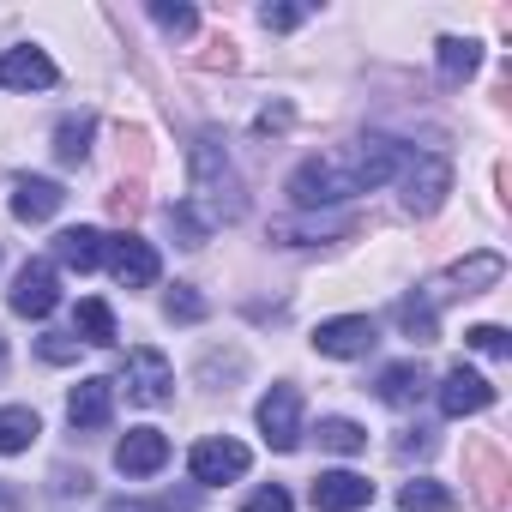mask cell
<instances>
[{
    "mask_svg": "<svg viewBox=\"0 0 512 512\" xmlns=\"http://www.w3.org/2000/svg\"><path fill=\"white\" fill-rule=\"evenodd\" d=\"M410 151L398 139H356V145H338L326 157H308L296 175H290V199L302 211H320V205H344L368 187H386L392 175H404Z\"/></svg>",
    "mask_w": 512,
    "mask_h": 512,
    "instance_id": "1",
    "label": "cell"
},
{
    "mask_svg": "<svg viewBox=\"0 0 512 512\" xmlns=\"http://www.w3.org/2000/svg\"><path fill=\"white\" fill-rule=\"evenodd\" d=\"M67 205V187L61 181H49V175H19L13 181V217L19 223H43V217H55Z\"/></svg>",
    "mask_w": 512,
    "mask_h": 512,
    "instance_id": "14",
    "label": "cell"
},
{
    "mask_svg": "<svg viewBox=\"0 0 512 512\" xmlns=\"http://www.w3.org/2000/svg\"><path fill=\"white\" fill-rule=\"evenodd\" d=\"M163 314L169 320H205V296H193V284H175L163 296Z\"/></svg>",
    "mask_w": 512,
    "mask_h": 512,
    "instance_id": "26",
    "label": "cell"
},
{
    "mask_svg": "<svg viewBox=\"0 0 512 512\" xmlns=\"http://www.w3.org/2000/svg\"><path fill=\"white\" fill-rule=\"evenodd\" d=\"M55 308H61V278H55L49 260H31V266L13 278V314H25V320H49Z\"/></svg>",
    "mask_w": 512,
    "mask_h": 512,
    "instance_id": "8",
    "label": "cell"
},
{
    "mask_svg": "<svg viewBox=\"0 0 512 512\" xmlns=\"http://www.w3.org/2000/svg\"><path fill=\"white\" fill-rule=\"evenodd\" d=\"M91 133H97L91 115H67V121L55 127V157H61V163H85V157H91Z\"/></svg>",
    "mask_w": 512,
    "mask_h": 512,
    "instance_id": "21",
    "label": "cell"
},
{
    "mask_svg": "<svg viewBox=\"0 0 512 512\" xmlns=\"http://www.w3.org/2000/svg\"><path fill=\"white\" fill-rule=\"evenodd\" d=\"M0 506H13V494H7V488H0Z\"/></svg>",
    "mask_w": 512,
    "mask_h": 512,
    "instance_id": "32",
    "label": "cell"
},
{
    "mask_svg": "<svg viewBox=\"0 0 512 512\" xmlns=\"http://www.w3.org/2000/svg\"><path fill=\"white\" fill-rule=\"evenodd\" d=\"M446 187H452V163L446 157H410L404 163V211H416V217L440 211Z\"/></svg>",
    "mask_w": 512,
    "mask_h": 512,
    "instance_id": "7",
    "label": "cell"
},
{
    "mask_svg": "<svg viewBox=\"0 0 512 512\" xmlns=\"http://www.w3.org/2000/svg\"><path fill=\"white\" fill-rule=\"evenodd\" d=\"M37 350H43V362H73V356H79V338H61V332H49Z\"/></svg>",
    "mask_w": 512,
    "mask_h": 512,
    "instance_id": "31",
    "label": "cell"
},
{
    "mask_svg": "<svg viewBox=\"0 0 512 512\" xmlns=\"http://www.w3.org/2000/svg\"><path fill=\"white\" fill-rule=\"evenodd\" d=\"M193 199L205 205V223L241 217V175H235L229 151L217 145V133H199V145H193Z\"/></svg>",
    "mask_w": 512,
    "mask_h": 512,
    "instance_id": "2",
    "label": "cell"
},
{
    "mask_svg": "<svg viewBox=\"0 0 512 512\" xmlns=\"http://www.w3.org/2000/svg\"><path fill=\"white\" fill-rule=\"evenodd\" d=\"M320 446L326 452H362L368 446V428H356L350 416H326L320 422Z\"/></svg>",
    "mask_w": 512,
    "mask_h": 512,
    "instance_id": "25",
    "label": "cell"
},
{
    "mask_svg": "<svg viewBox=\"0 0 512 512\" xmlns=\"http://www.w3.org/2000/svg\"><path fill=\"white\" fill-rule=\"evenodd\" d=\"M308 500H314L320 512H356V506H368V500H374V482H368V476H356V470H326V476H314Z\"/></svg>",
    "mask_w": 512,
    "mask_h": 512,
    "instance_id": "12",
    "label": "cell"
},
{
    "mask_svg": "<svg viewBox=\"0 0 512 512\" xmlns=\"http://www.w3.org/2000/svg\"><path fill=\"white\" fill-rule=\"evenodd\" d=\"M398 326H404V338H416V344H434V338H440L434 302H398Z\"/></svg>",
    "mask_w": 512,
    "mask_h": 512,
    "instance_id": "24",
    "label": "cell"
},
{
    "mask_svg": "<svg viewBox=\"0 0 512 512\" xmlns=\"http://www.w3.org/2000/svg\"><path fill=\"white\" fill-rule=\"evenodd\" d=\"M0 85L7 91H49L55 85V61L43 49H7L0 55Z\"/></svg>",
    "mask_w": 512,
    "mask_h": 512,
    "instance_id": "15",
    "label": "cell"
},
{
    "mask_svg": "<svg viewBox=\"0 0 512 512\" xmlns=\"http://www.w3.org/2000/svg\"><path fill=\"white\" fill-rule=\"evenodd\" d=\"M241 512H290V494L272 482V488H253L247 500H241Z\"/></svg>",
    "mask_w": 512,
    "mask_h": 512,
    "instance_id": "30",
    "label": "cell"
},
{
    "mask_svg": "<svg viewBox=\"0 0 512 512\" xmlns=\"http://www.w3.org/2000/svg\"><path fill=\"white\" fill-rule=\"evenodd\" d=\"M121 386H127V398H133V404H163V398H169V386H175V368H169V356H163V350L139 344V350H127V362H121Z\"/></svg>",
    "mask_w": 512,
    "mask_h": 512,
    "instance_id": "3",
    "label": "cell"
},
{
    "mask_svg": "<svg viewBox=\"0 0 512 512\" xmlns=\"http://www.w3.org/2000/svg\"><path fill=\"white\" fill-rule=\"evenodd\" d=\"M500 278H506V260H500V253H470L464 266L446 272V284H458L464 296H476L482 284H500Z\"/></svg>",
    "mask_w": 512,
    "mask_h": 512,
    "instance_id": "18",
    "label": "cell"
},
{
    "mask_svg": "<svg viewBox=\"0 0 512 512\" xmlns=\"http://www.w3.org/2000/svg\"><path fill=\"white\" fill-rule=\"evenodd\" d=\"M422 392H428L422 362H398V368H386V374H380V398H386V404H416Z\"/></svg>",
    "mask_w": 512,
    "mask_h": 512,
    "instance_id": "19",
    "label": "cell"
},
{
    "mask_svg": "<svg viewBox=\"0 0 512 512\" xmlns=\"http://www.w3.org/2000/svg\"><path fill=\"white\" fill-rule=\"evenodd\" d=\"M103 260H109V272H115L127 290H151L157 272H163L157 247H151L145 235H109V241H103Z\"/></svg>",
    "mask_w": 512,
    "mask_h": 512,
    "instance_id": "5",
    "label": "cell"
},
{
    "mask_svg": "<svg viewBox=\"0 0 512 512\" xmlns=\"http://www.w3.org/2000/svg\"><path fill=\"white\" fill-rule=\"evenodd\" d=\"M374 338H380V332H374L368 314H338V320H320V326H314V350H320V356H338V362L368 356Z\"/></svg>",
    "mask_w": 512,
    "mask_h": 512,
    "instance_id": "9",
    "label": "cell"
},
{
    "mask_svg": "<svg viewBox=\"0 0 512 512\" xmlns=\"http://www.w3.org/2000/svg\"><path fill=\"white\" fill-rule=\"evenodd\" d=\"M247 464H253V452H247L241 440H229V434L199 440V446H193V458H187V470H193V482H199V488L235 482V476H247Z\"/></svg>",
    "mask_w": 512,
    "mask_h": 512,
    "instance_id": "4",
    "label": "cell"
},
{
    "mask_svg": "<svg viewBox=\"0 0 512 512\" xmlns=\"http://www.w3.org/2000/svg\"><path fill=\"white\" fill-rule=\"evenodd\" d=\"M109 416H115V380H103V374L79 380L73 398H67V422L79 434H91V428H109Z\"/></svg>",
    "mask_w": 512,
    "mask_h": 512,
    "instance_id": "11",
    "label": "cell"
},
{
    "mask_svg": "<svg viewBox=\"0 0 512 512\" xmlns=\"http://www.w3.org/2000/svg\"><path fill=\"white\" fill-rule=\"evenodd\" d=\"M308 19H314V7H266V13H260L266 31H296V25H308Z\"/></svg>",
    "mask_w": 512,
    "mask_h": 512,
    "instance_id": "29",
    "label": "cell"
},
{
    "mask_svg": "<svg viewBox=\"0 0 512 512\" xmlns=\"http://www.w3.org/2000/svg\"><path fill=\"white\" fill-rule=\"evenodd\" d=\"M163 464H169V434L163 428H127V440L115 446L121 476H157Z\"/></svg>",
    "mask_w": 512,
    "mask_h": 512,
    "instance_id": "10",
    "label": "cell"
},
{
    "mask_svg": "<svg viewBox=\"0 0 512 512\" xmlns=\"http://www.w3.org/2000/svg\"><path fill=\"white\" fill-rule=\"evenodd\" d=\"M476 67H482V49H476L470 37H440V79L458 85V79H470Z\"/></svg>",
    "mask_w": 512,
    "mask_h": 512,
    "instance_id": "22",
    "label": "cell"
},
{
    "mask_svg": "<svg viewBox=\"0 0 512 512\" xmlns=\"http://www.w3.org/2000/svg\"><path fill=\"white\" fill-rule=\"evenodd\" d=\"M494 404V386L476 374V368H452L446 380H440V410L458 422V416H482Z\"/></svg>",
    "mask_w": 512,
    "mask_h": 512,
    "instance_id": "13",
    "label": "cell"
},
{
    "mask_svg": "<svg viewBox=\"0 0 512 512\" xmlns=\"http://www.w3.org/2000/svg\"><path fill=\"white\" fill-rule=\"evenodd\" d=\"M43 434V422H37V410H25V404H13V410H0V452H25L31 440Z\"/></svg>",
    "mask_w": 512,
    "mask_h": 512,
    "instance_id": "20",
    "label": "cell"
},
{
    "mask_svg": "<svg viewBox=\"0 0 512 512\" xmlns=\"http://www.w3.org/2000/svg\"><path fill=\"white\" fill-rule=\"evenodd\" d=\"M73 338H79V344H97V350H109V344H115V314H109V302L85 296V302L73 308Z\"/></svg>",
    "mask_w": 512,
    "mask_h": 512,
    "instance_id": "17",
    "label": "cell"
},
{
    "mask_svg": "<svg viewBox=\"0 0 512 512\" xmlns=\"http://www.w3.org/2000/svg\"><path fill=\"white\" fill-rule=\"evenodd\" d=\"M0 362H7V350H0Z\"/></svg>",
    "mask_w": 512,
    "mask_h": 512,
    "instance_id": "33",
    "label": "cell"
},
{
    "mask_svg": "<svg viewBox=\"0 0 512 512\" xmlns=\"http://www.w3.org/2000/svg\"><path fill=\"white\" fill-rule=\"evenodd\" d=\"M260 434H266V446H278V452H296V446H302V392H296V386H272V392L260 398Z\"/></svg>",
    "mask_w": 512,
    "mask_h": 512,
    "instance_id": "6",
    "label": "cell"
},
{
    "mask_svg": "<svg viewBox=\"0 0 512 512\" xmlns=\"http://www.w3.org/2000/svg\"><path fill=\"white\" fill-rule=\"evenodd\" d=\"M464 344H470V350H476V356H494V362H500V356H506V350H512V344H506V332H500V326H470V332H464Z\"/></svg>",
    "mask_w": 512,
    "mask_h": 512,
    "instance_id": "28",
    "label": "cell"
},
{
    "mask_svg": "<svg viewBox=\"0 0 512 512\" xmlns=\"http://www.w3.org/2000/svg\"><path fill=\"white\" fill-rule=\"evenodd\" d=\"M398 506H404V512H452V488H440V482L416 476V482H404V488H398Z\"/></svg>",
    "mask_w": 512,
    "mask_h": 512,
    "instance_id": "23",
    "label": "cell"
},
{
    "mask_svg": "<svg viewBox=\"0 0 512 512\" xmlns=\"http://www.w3.org/2000/svg\"><path fill=\"white\" fill-rule=\"evenodd\" d=\"M151 19H157L163 31H175V37H187V31L199 25V13H193V7H169V0H151Z\"/></svg>",
    "mask_w": 512,
    "mask_h": 512,
    "instance_id": "27",
    "label": "cell"
},
{
    "mask_svg": "<svg viewBox=\"0 0 512 512\" xmlns=\"http://www.w3.org/2000/svg\"><path fill=\"white\" fill-rule=\"evenodd\" d=\"M103 229H91V223H79V229H61L55 235V260L67 266V272H97L103 266Z\"/></svg>",
    "mask_w": 512,
    "mask_h": 512,
    "instance_id": "16",
    "label": "cell"
}]
</instances>
